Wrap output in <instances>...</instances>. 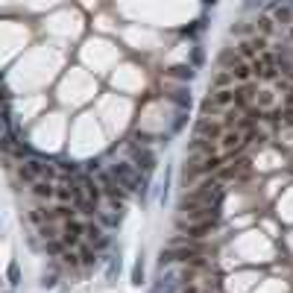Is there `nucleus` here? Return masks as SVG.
I'll return each instance as SVG.
<instances>
[{
    "label": "nucleus",
    "instance_id": "nucleus-1",
    "mask_svg": "<svg viewBox=\"0 0 293 293\" xmlns=\"http://www.w3.org/2000/svg\"><path fill=\"white\" fill-rule=\"evenodd\" d=\"M252 79H261V82H279V65H276V53L273 50H261L252 62Z\"/></svg>",
    "mask_w": 293,
    "mask_h": 293
},
{
    "label": "nucleus",
    "instance_id": "nucleus-2",
    "mask_svg": "<svg viewBox=\"0 0 293 293\" xmlns=\"http://www.w3.org/2000/svg\"><path fill=\"white\" fill-rule=\"evenodd\" d=\"M109 170H112V176L117 179V185L123 188V191H129V194H138L141 191V176L144 173H138L129 162H115Z\"/></svg>",
    "mask_w": 293,
    "mask_h": 293
},
{
    "label": "nucleus",
    "instance_id": "nucleus-3",
    "mask_svg": "<svg viewBox=\"0 0 293 293\" xmlns=\"http://www.w3.org/2000/svg\"><path fill=\"white\" fill-rule=\"evenodd\" d=\"M129 164L138 170V173L152 176L155 173V152L141 147V144H129Z\"/></svg>",
    "mask_w": 293,
    "mask_h": 293
},
{
    "label": "nucleus",
    "instance_id": "nucleus-4",
    "mask_svg": "<svg viewBox=\"0 0 293 293\" xmlns=\"http://www.w3.org/2000/svg\"><path fill=\"white\" fill-rule=\"evenodd\" d=\"M223 135V126L220 123H214L208 117H199L197 126H194V141H205V144H214V141Z\"/></svg>",
    "mask_w": 293,
    "mask_h": 293
},
{
    "label": "nucleus",
    "instance_id": "nucleus-5",
    "mask_svg": "<svg viewBox=\"0 0 293 293\" xmlns=\"http://www.w3.org/2000/svg\"><path fill=\"white\" fill-rule=\"evenodd\" d=\"M267 9H270V18H273L276 26H290L293 23V6L290 3H284V0H270Z\"/></svg>",
    "mask_w": 293,
    "mask_h": 293
},
{
    "label": "nucleus",
    "instance_id": "nucleus-6",
    "mask_svg": "<svg viewBox=\"0 0 293 293\" xmlns=\"http://www.w3.org/2000/svg\"><path fill=\"white\" fill-rule=\"evenodd\" d=\"M62 244L70 246V249H76V246L82 244V223L76 220V217H68V220L62 223Z\"/></svg>",
    "mask_w": 293,
    "mask_h": 293
},
{
    "label": "nucleus",
    "instance_id": "nucleus-7",
    "mask_svg": "<svg viewBox=\"0 0 293 293\" xmlns=\"http://www.w3.org/2000/svg\"><path fill=\"white\" fill-rule=\"evenodd\" d=\"M217 141H220V147H217V150H223V152H237V150H244V147H246L244 135H241L237 129H223V135Z\"/></svg>",
    "mask_w": 293,
    "mask_h": 293
},
{
    "label": "nucleus",
    "instance_id": "nucleus-8",
    "mask_svg": "<svg viewBox=\"0 0 293 293\" xmlns=\"http://www.w3.org/2000/svg\"><path fill=\"white\" fill-rule=\"evenodd\" d=\"M73 182L79 185V191H82V194H85L88 199L100 202V197H103V194H100V185H97V179H94L91 173H85V170H82L79 176H73Z\"/></svg>",
    "mask_w": 293,
    "mask_h": 293
},
{
    "label": "nucleus",
    "instance_id": "nucleus-9",
    "mask_svg": "<svg viewBox=\"0 0 293 293\" xmlns=\"http://www.w3.org/2000/svg\"><path fill=\"white\" fill-rule=\"evenodd\" d=\"M103 237H105V232H103V226L97 223V217H91V220L82 223V241H88L91 246H97Z\"/></svg>",
    "mask_w": 293,
    "mask_h": 293
},
{
    "label": "nucleus",
    "instance_id": "nucleus-10",
    "mask_svg": "<svg viewBox=\"0 0 293 293\" xmlns=\"http://www.w3.org/2000/svg\"><path fill=\"white\" fill-rule=\"evenodd\" d=\"M100 261H105V284H117V279H120V270H123L120 252H117V255H103Z\"/></svg>",
    "mask_w": 293,
    "mask_h": 293
},
{
    "label": "nucleus",
    "instance_id": "nucleus-11",
    "mask_svg": "<svg viewBox=\"0 0 293 293\" xmlns=\"http://www.w3.org/2000/svg\"><path fill=\"white\" fill-rule=\"evenodd\" d=\"M76 255H79V267H97L100 264V252L91 244H79L76 246Z\"/></svg>",
    "mask_w": 293,
    "mask_h": 293
},
{
    "label": "nucleus",
    "instance_id": "nucleus-12",
    "mask_svg": "<svg viewBox=\"0 0 293 293\" xmlns=\"http://www.w3.org/2000/svg\"><path fill=\"white\" fill-rule=\"evenodd\" d=\"M30 191H33L35 199H53V194H56V185H53V179H35Z\"/></svg>",
    "mask_w": 293,
    "mask_h": 293
},
{
    "label": "nucleus",
    "instance_id": "nucleus-13",
    "mask_svg": "<svg viewBox=\"0 0 293 293\" xmlns=\"http://www.w3.org/2000/svg\"><path fill=\"white\" fill-rule=\"evenodd\" d=\"M229 73H232L234 82H241V85H246V82H252V68H249V62H237V65H232V68H226Z\"/></svg>",
    "mask_w": 293,
    "mask_h": 293
},
{
    "label": "nucleus",
    "instance_id": "nucleus-14",
    "mask_svg": "<svg viewBox=\"0 0 293 293\" xmlns=\"http://www.w3.org/2000/svg\"><path fill=\"white\" fill-rule=\"evenodd\" d=\"M246 173H249V162H234V164H229V167H220V170H217L220 179H241V176H246Z\"/></svg>",
    "mask_w": 293,
    "mask_h": 293
},
{
    "label": "nucleus",
    "instance_id": "nucleus-15",
    "mask_svg": "<svg viewBox=\"0 0 293 293\" xmlns=\"http://www.w3.org/2000/svg\"><path fill=\"white\" fill-rule=\"evenodd\" d=\"M56 170H59V179H73V176L82 173V167L76 162H68V158H59L56 162Z\"/></svg>",
    "mask_w": 293,
    "mask_h": 293
},
{
    "label": "nucleus",
    "instance_id": "nucleus-16",
    "mask_svg": "<svg viewBox=\"0 0 293 293\" xmlns=\"http://www.w3.org/2000/svg\"><path fill=\"white\" fill-rule=\"evenodd\" d=\"M252 30H255V35H261V38H273V33H276V23H273V18H255L252 21Z\"/></svg>",
    "mask_w": 293,
    "mask_h": 293
},
{
    "label": "nucleus",
    "instance_id": "nucleus-17",
    "mask_svg": "<svg viewBox=\"0 0 293 293\" xmlns=\"http://www.w3.org/2000/svg\"><path fill=\"white\" fill-rule=\"evenodd\" d=\"M167 76H170V79H179V82H191L197 76V70L191 68V65H173V68L167 70Z\"/></svg>",
    "mask_w": 293,
    "mask_h": 293
},
{
    "label": "nucleus",
    "instance_id": "nucleus-18",
    "mask_svg": "<svg viewBox=\"0 0 293 293\" xmlns=\"http://www.w3.org/2000/svg\"><path fill=\"white\" fill-rule=\"evenodd\" d=\"M30 223H33V226H44V223H56V220H53V211L50 208L35 205V208L30 211Z\"/></svg>",
    "mask_w": 293,
    "mask_h": 293
},
{
    "label": "nucleus",
    "instance_id": "nucleus-19",
    "mask_svg": "<svg viewBox=\"0 0 293 293\" xmlns=\"http://www.w3.org/2000/svg\"><path fill=\"white\" fill-rule=\"evenodd\" d=\"M120 220H123L120 211H117V214H112V211H97V223H100V226H112V229H117Z\"/></svg>",
    "mask_w": 293,
    "mask_h": 293
},
{
    "label": "nucleus",
    "instance_id": "nucleus-20",
    "mask_svg": "<svg viewBox=\"0 0 293 293\" xmlns=\"http://www.w3.org/2000/svg\"><path fill=\"white\" fill-rule=\"evenodd\" d=\"M232 85H234V79H232V73H229L226 68H223L214 79H211V88H232Z\"/></svg>",
    "mask_w": 293,
    "mask_h": 293
},
{
    "label": "nucleus",
    "instance_id": "nucleus-21",
    "mask_svg": "<svg viewBox=\"0 0 293 293\" xmlns=\"http://www.w3.org/2000/svg\"><path fill=\"white\" fill-rule=\"evenodd\" d=\"M73 214H76V208H73L70 202H59L56 208H53V220H68Z\"/></svg>",
    "mask_w": 293,
    "mask_h": 293
},
{
    "label": "nucleus",
    "instance_id": "nucleus-22",
    "mask_svg": "<svg viewBox=\"0 0 293 293\" xmlns=\"http://www.w3.org/2000/svg\"><path fill=\"white\" fill-rule=\"evenodd\" d=\"M38 234H41V241H56L62 229H59L56 223H44V226H38Z\"/></svg>",
    "mask_w": 293,
    "mask_h": 293
},
{
    "label": "nucleus",
    "instance_id": "nucleus-23",
    "mask_svg": "<svg viewBox=\"0 0 293 293\" xmlns=\"http://www.w3.org/2000/svg\"><path fill=\"white\" fill-rule=\"evenodd\" d=\"M15 173H18V179H21V182H30V185H33L35 179H38V176L33 173V167H30L26 162H18V167H15Z\"/></svg>",
    "mask_w": 293,
    "mask_h": 293
},
{
    "label": "nucleus",
    "instance_id": "nucleus-24",
    "mask_svg": "<svg viewBox=\"0 0 293 293\" xmlns=\"http://www.w3.org/2000/svg\"><path fill=\"white\" fill-rule=\"evenodd\" d=\"M144 284V258H135V264H132V287H141Z\"/></svg>",
    "mask_w": 293,
    "mask_h": 293
},
{
    "label": "nucleus",
    "instance_id": "nucleus-25",
    "mask_svg": "<svg viewBox=\"0 0 293 293\" xmlns=\"http://www.w3.org/2000/svg\"><path fill=\"white\" fill-rule=\"evenodd\" d=\"M170 100H173L179 109H191V91H185V88H176V91L170 94Z\"/></svg>",
    "mask_w": 293,
    "mask_h": 293
},
{
    "label": "nucleus",
    "instance_id": "nucleus-26",
    "mask_svg": "<svg viewBox=\"0 0 293 293\" xmlns=\"http://www.w3.org/2000/svg\"><path fill=\"white\" fill-rule=\"evenodd\" d=\"M59 261H62V264H65V267H70V270H76L79 267V255H76V249H65V252H62V255H59Z\"/></svg>",
    "mask_w": 293,
    "mask_h": 293
},
{
    "label": "nucleus",
    "instance_id": "nucleus-27",
    "mask_svg": "<svg viewBox=\"0 0 293 293\" xmlns=\"http://www.w3.org/2000/svg\"><path fill=\"white\" fill-rule=\"evenodd\" d=\"M68 246L62 244V237H56V241H44V252L47 255H53V258H59L62 252H65Z\"/></svg>",
    "mask_w": 293,
    "mask_h": 293
},
{
    "label": "nucleus",
    "instance_id": "nucleus-28",
    "mask_svg": "<svg viewBox=\"0 0 293 293\" xmlns=\"http://www.w3.org/2000/svg\"><path fill=\"white\" fill-rule=\"evenodd\" d=\"M6 279H9L12 287H18V284H21V267H18V261H9V267H6Z\"/></svg>",
    "mask_w": 293,
    "mask_h": 293
},
{
    "label": "nucleus",
    "instance_id": "nucleus-29",
    "mask_svg": "<svg viewBox=\"0 0 293 293\" xmlns=\"http://www.w3.org/2000/svg\"><path fill=\"white\" fill-rule=\"evenodd\" d=\"M229 33H232V35H255V30H252V23H249V21H237Z\"/></svg>",
    "mask_w": 293,
    "mask_h": 293
},
{
    "label": "nucleus",
    "instance_id": "nucleus-30",
    "mask_svg": "<svg viewBox=\"0 0 293 293\" xmlns=\"http://www.w3.org/2000/svg\"><path fill=\"white\" fill-rule=\"evenodd\" d=\"M202 62H205V53H202V47H194V50H191V68H194V70L202 68Z\"/></svg>",
    "mask_w": 293,
    "mask_h": 293
},
{
    "label": "nucleus",
    "instance_id": "nucleus-31",
    "mask_svg": "<svg viewBox=\"0 0 293 293\" xmlns=\"http://www.w3.org/2000/svg\"><path fill=\"white\" fill-rule=\"evenodd\" d=\"M38 284H41V287H44V290H53V287H56V284H59V276H56V273H44V276H41V281H38Z\"/></svg>",
    "mask_w": 293,
    "mask_h": 293
},
{
    "label": "nucleus",
    "instance_id": "nucleus-32",
    "mask_svg": "<svg viewBox=\"0 0 293 293\" xmlns=\"http://www.w3.org/2000/svg\"><path fill=\"white\" fill-rule=\"evenodd\" d=\"M132 141H135V144H141V147H147V144H152V135H150V132H135V135H132Z\"/></svg>",
    "mask_w": 293,
    "mask_h": 293
},
{
    "label": "nucleus",
    "instance_id": "nucleus-33",
    "mask_svg": "<svg viewBox=\"0 0 293 293\" xmlns=\"http://www.w3.org/2000/svg\"><path fill=\"white\" fill-rule=\"evenodd\" d=\"M97 170H103V162H100V158H94V162H88L85 164V173H97Z\"/></svg>",
    "mask_w": 293,
    "mask_h": 293
},
{
    "label": "nucleus",
    "instance_id": "nucleus-34",
    "mask_svg": "<svg viewBox=\"0 0 293 293\" xmlns=\"http://www.w3.org/2000/svg\"><path fill=\"white\" fill-rule=\"evenodd\" d=\"M255 6H264V0H244V9H255Z\"/></svg>",
    "mask_w": 293,
    "mask_h": 293
},
{
    "label": "nucleus",
    "instance_id": "nucleus-35",
    "mask_svg": "<svg viewBox=\"0 0 293 293\" xmlns=\"http://www.w3.org/2000/svg\"><path fill=\"white\" fill-rule=\"evenodd\" d=\"M287 38H290V41H293V23H290V26H287Z\"/></svg>",
    "mask_w": 293,
    "mask_h": 293
},
{
    "label": "nucleus",
    "instance_id": "nucleus-36",
    "mask_svg": "<svg viewBox=\"0 0 293 293\" xmlns=\"http://www.w3.org/2000/svg\"><path fill=\"white\" fill-rule=\"evenodd\" d=\"M202 3H205V6H214V3H217V0H202Z\"/></svg>",
    "mask_w": 293,
    "mask_h": 293
},
{
    "label": "nucleus",
    "instance_id": "nucleus-37",
    "mask_svg": "<svg viewBox=\"0 0 293 293\" xmlns=\"http://www.w3.org/2000/svg\"><path fill=\"white\" fill-rule=\"evenodd\" d=\"M6 293H12V290H6Z\"/></svg>",
    "mask_w": 293,
    "mask_h": 293
}]
</instances>
